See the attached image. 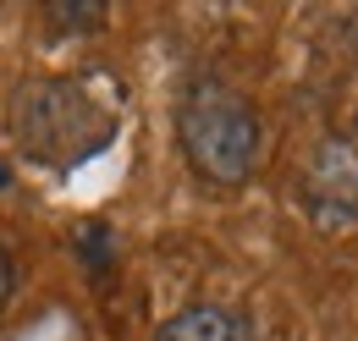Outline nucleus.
I'll return each instance as SVG.
<instances>
[{
	"label": "nucleus",
	"mask_w": 358,
	"mask_h": 341,
	"mask_svg": "<svg viewBox=\"0 0 358 341\" xmlns=\"http://www.w3.org/2000/svg\"><path fill=\"white\" fill-rule=\"evenodd\" d=\"M17 149L50 170H72L116 143V110L78 78H34L11 94Z\"/></svg>",
	"instance_id": "nucleus-1"
},
{
	"label": "nucleus",
	"mask_w": 358,
	"mask_h": 341,
	"mask_svg": "<svg viewBox=\"0 0 358 341\" xmlns=\"http://www.w3.org/2000/svg\"><path fill=\"white\" fill-rule=\"evenodd\" d=\"M177 143H182V154H187V166H193L199 182L243 187L259 170L265 127H259V110L237 88L215 83V78H199L177 99Z\"/></svg>",
	"instance_id": "nucleus-2"
},
{
	"label": "nucleus",
	"mask_w": 358,
	"mask_h": 341,
	"mask_svg": "<svg viewBox=\"0 0 358 341\" xmlns=\"http://www.w3.org/2000/svg\"><path fill=\"white\" fill-rule=\"evenodd\" d=\"M303 210L320 231H353L358 226V149L348 138H325L303 170Z\"/></svg>",
	"instance_id": "nucleus-3"
},
{
	"label": "nucleus",
	"mask_w": 358,
	"mask_h": 341,
	"mask_svg": "<svg viewBox=\"0 0 358 341\" xmlns=\"http://www.w3.org/2000/svg\"><path fill=\"white\" fill-rule=\"evenodd\" d=\"M155 341H259V331L243 319V314H231V308H215V303H187L182 314H171Z\"/></svg>",
	"instance_id": "nucleus-4"
},
{
	"label": "nucleus",
	"mask_w": 358,
	"mask_h": 341,
	"mask_svg": "<svg viewBox=\"0 0 358 341\" xmlns=\"http://www.w3.org/2000/svg\"><path fill=\"white\" fill-rule=\"evenodd\" d=\"M11 286H17V270H11V248H6V237H0V314H6V303H11Z\"/></svg>",
	"instance_id": "nucleus-5"
},
{
	"label": "nucleus",
	"mask_w": 358,
	"mask_h": 341,
	"mask_svg": "<svg viewBox=\"0 0 358 341\" xmlns=\"http://www.w3.org/2000/svg\"><path fill=\"white\" fill-rule=\"evenodd\" d=\"M0 182H6V176H0Z\"/></svg>",
	"instance_id": "nucleus-6"
}]
</instances>
